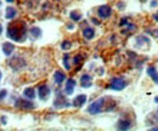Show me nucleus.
<instances>
[{
    "label": "nucleus",
    "instance_id": "14",
    "mask_svg": "<svg viewBox=\"0 0 158 131\" xmlns=\"http://www.w3.org/2000/svg\"><path fill=\"white\" fill-rule=\"evenodd\" d=\"M117 128L119 130H128L131 128V123L129 120H119L117 124Z\"/></svg>",
    "mask_w": 158,
    "mask_h": 131
},
{
    "label": "nucleus",
    "instance_id": "31",
    "mask_svg": "<svg viewBox=\"0 0 158 131\" xmlns=\"http://www.w3.org/2000/svg\"><path fill=\"white\" fill-rule=\"evenodd\" d=\"M0 5H1V1H0Z\"/></svg>",
    "mask_w": 158,
    "mask_h": 131
},
{
    "label": "nucleus",
    "instance_id": "19",
    "mask_svg": "<svg viewBox=\"0 0 158 131\" xmlns=\"http://www.w3.org/2000/svg\"><path fill=\"white\" fill-rule=\"evenodd\" d=\"M71 18L73 19V21H80L81 19V15L79 12L73 11V12H71Z\"/></svg>",
    "mask_w": 158,
    "mask_h": 131
},
{
    "label": "nucleus",
    "instance_id": "16",
    "mask_svg": "<svg viewBox=\"0 0 158 131\" xmlns=\"http://www.w3.org/2000/svg\"><path fill=\"white\" fill-rule=\"evenodd\" d=\"M16 15H17V11H16V9H14L12 6H9V7L6 9V11H5V17L9 19L14 18Z\"/></svg>",
    "mask_w": 158,
    "mask_h": 131
},
{
    "label": "nucleus",
    "instance_id": "25",
    "mask_svg": "<svg viewBox=\"0 0 158 131\" xmlns=\"http://www.w3.org/2000/svg\"><path fill=\"white\" fill-rule=\"evenodd\" d=\"M153 18H155V19H156V21L158 22V12H157V14H155V15H153Z\"/></svg>",
    "mask_w": 158,
    "mask_h": 131
},
{
    "label": "nucleus",
    "instance_id": "2",
    "mask_svg": "<svg viewBox=\"0 0 158 131\" xmlns=\"http://www.w3.org/2000/svg\"><path fill=\"white\" fill-rule=\"evenodd\" d=\"M103 104H105V98H99V100H96L95 102H93V103L89 106L88 113H90V114H99V113L102 111V108H103Z\"/></svg>",
    "mask_w": 158,
    "mask_h": 131
},
{
    "label": "nucleus",
    "instance_id": "30",
    "mask_svg": "<svg viewBox=\"0 0 158 131\" xmlns=\"http://www.w3.org/2000/svg\"><path fill=\"white\" fill-rule=\"evenodd\" d=\"M0 79H1V73H0Z\"/></svg>",
    "mask_w": 158,
    "mask_h": 131
},
{
    "label": "nucleus",
    "instance_id": "7",
    "mask_svg": "<svg viewBox=\"0 0 158 131\" xmlns=\"http://www.w3.org/2000/svg\"><path fill=\"white\" fill-rule=\"evenodd\" d=\"M93 79H91V75L89 74H84L81 75V78H80V84H81V86L83 88H90L91 85H93Z\"/></svg>",
    "mask_w": 158,
    "mask_h": 131
},
{
    "label": "nucleus",
    "instance_id": "24",
    "mask_svg": "<svg viewBox=\"0 0 158 131\" xmlns=\"http://www.w3.org/2000/svg\"><path fill=\"white\" fill-rule=\"evenodd\" d=\"M128 22V19L127 18H123L120 21V26H127V24H129V23H127Z\"/></svg>",
    "mask_w": 158,
    "mask_h": 131
},
{
    "label": "nucleus",
    "instance_id": "27",
    "mask_svg": "<svg viewBox=\"0 0 158 131\" xmlns=\"http://www.w3.org/2000/svg\"><path fill=\"white\" fill-rule=\"evenodd\" d=\"M1 32H2V27L0 26V34H1Z\"/></svg>",
    "mask_w": 158,
    "mask_h": 131
},
{
    "label": "nucleus",
    "instance_id": "26",
    "mask_svg": "<svg viewBox=\"0 0 158 131\" xmlns=\"http://www.w3.org/2000/svg\"><path fill=\"white\" fill-rule=\"evenodd\" d=\"M151 4H152V6H157V1H156V0H155V1H152Z\"/></svg>",
    "mask_w": 158,
    "mask_h": 131
},
{
    "label": "nucleus",
    "instance_id": "21",
    "mask_svg": "<svg viewBox=\"0 0 158 131\" xmlns=\"http://www.w3.org/2000/svg\"><path fill=\"white\" fill-rule=\"evenodd\" d=\"M31 32H32V34L34 37H39L40 34H41V31H40V28H38V27H33Z\"/></svg>",
    "mask_w": 158,
    "mask_h": 131
},
{
    "label": "nucleus",
    "instance_id": "5",
    "mask_svg": "<svg viewBox=\"0 0 158 131\" xmlns=\"http://www.w3.org/2000/svg\"><path fill=\"white\" fill-rule=\"evenodd\" d=\"M38 95H39V98L43 101H46L50 96V88L46 85V84H43L40 85L39 89H38Z\"/></svg>",
    "mask_w": 158,
    "mask_h": 131
},
{
    "label": "nucleus",
    "instance_id": "4",
    "mask_svg": "<svg viewBox=\"0 0 158 131\" xmlns=\"http://www.w3.org/2000/svg\"><path fill=\"white\" fill-rule=\"evenodd\" d=\"M98 15L101 18H108L112 15V9L108 5H102L98 9Z\"/></svg>",
    "mask_w": 158,
    "mask_h": 131
},
{
    "label": "nucleus",
    "instance_id": "9",
    "mask_svg": "<svg viewBox=\"0 0 158 131\" xmlns=\"http://www.w3.org/2000/svg\"><path fill=\"white\" fill-rule=\"evenodd\" d=\"M64 102H67V101H66V98H64L61 94H59L57 95V97H56V100H55L54 106H55V107H57V108L67 107V106H68V103H64Z\"/></svg>",
    "mask_w": 158,
    "mask_h": 131
},
{
    "label": "nucleus",
    "instance_id": "13",
    "mask_svg": "<svg viewBox=\"0 0 158 131\" xmlns=\"http://www.w3.org/2000/svg\"><path fill=\"white\" fill-rule=\"evenodd\" d=\"M83 37L85 38V39H88V40H91L93 38L95 37V31H94L93 28L88 27V28H85V29L83 31Z\"/></svg>",
    "mask_w": 158,
    "mask_h": 131
},
{
    "label": "nucleus",
    "instance_id": "12",
    "mask_svg": "<svg viewBox=\"0 0 158 131\" xmlns=\"http://www.w3.org/2000/svg\"><path fill=\"white\" fill-rule=\"evenodd\" d=\"M14 49H15V46H14V44H11V43H4V44H2V51H4V54H5L6 56H10V55L12 54Z\"/></svg>",
    "mask_w": 158,
    "mask_h": 131
},
{
    "label": "nucleus",
    "instance_id": "28",
    "mask_svg": "<svg viewBox=\"0 0 158 131\" xmlns=\"http://www.w3.org/2000/svg\"><path fill=\"white\" fill-rule=\"evenodd\" d=\"M6 1H7V2H12L14 0H6Z\"/></svg>",
    "mask_w": 158,
    "mask_h": 131
},
{
    "label": "nucleus",
    "instance_id": "23",
    "mask_svg": "<svg viewBox=\"0 0 158 131\" xmlns=\"http://www.w3.org/2000/svg\"><path fill=\"white\" fill-rule=\"evenodd\" d=\"M5 96H6V90H1V91H0V102H1V100H2Z\"/></svg>",
    "mask_w": 158,
    "mask_h": 131
},
{
    "label": "nucleus",
    "instance_id": "29",
    "mask_svg": "<svg viewBox=\"0 0 158 131\" xmlns=\"http://www.w3.org/2000/svg\"><path fill=\"white\" fill-rule=\"evenodd\" d=\"M153 130H158V126L157 128H153Z\"/></svg>",
    "mask_w": 158,
    "mask_h": 131
},
{
    "label": "nucleus",
    "instance_id": "22",
    "mask_svg": "<svg viewBox=\"0 0 158 131\" xmlns=\"http://www.w3.org/2000/svg\"><path fill=\"white\" fill-rule=\"evenodd\" d=\"M80 61H81V56H80V55H77V56L74 57V59H73L74 64H79V63H80Z\"/></svg>",
    "mask_w": 158,
    "mask_h": 131
},
{
    "label": "nucleus",
    "instance_id": "15",
    "mask_svg": "<svg viewBox=\"0 0 158 131\" xmlns=\"http://www.w3.org/2000/svg\"><path fill=\"white\" fill-rule=\"evenodd\" d=\"M64 79H66L64 73H62V72H60V71H57V72L54 74V80H55V83H56L57 85L62 84V83L64 81Z\"/></svg>",
    "mask_w": 158,
    "mask_h": 131
},
{
    "label": "nucleus",
    "instance_id": "17",
    "mask_svg": "<svg viewBox=\"0 0 158 131\" xmlns=\"http://www.w3.org/2000/svg\"><path fill=\"white\" fill-rule=\"evenodd\" d=\"M23 95H24L27 98L33 100V98L35 97V91H34V89H33V88H27V89L23 91Z\"/></svg>",
    "mask_w": 158,
    "mask_h": 131
},
{
    "label": "nucleus",
    "instance_id": "3",
    "mask_svg": "<svg viewBox=\"0 0 158 131\" xmlns=\"http://www.w3.org/2000/svg\"><path fill=\"white\" fill-rule=\"evenodd\" d=\"M125 86H127V81L124 80V78H114V79H112V81L110 84V88L112 90H117V91L123 90Z\"/></svg>",
    "mask_w": 158,
    "mask_h": 131
},
{
    "label": "nucleus",
    "instance_id": "1",
    "mask_svg": "<svg viewBox=\"0 0 158 131\" xmlns=\"http://www.w3.org/2000/svg\"><path fill=\"white\" fill-rule=\"evenodd\" d=\"M26 24L23 22H16L11 23L7 28V37L11 38L15 41H23L26 39Z\"/></svg>",
    "mask_w": 158,
    "mask_h": 131
},
{
    "label": "nucleus",
    "instance_id": "6",
    "mask_svg": "<svg viewBox=\"0 0 158 131\" xmlns=\"http://www.w3.org/2000/svg\"><path fill=\"white\" fill-rule=\"evenodd\" d=\"M16 107H20L23 109H33L34 108V104L29 101H26V100H19L16 102Z\"/></svg>",
    "mask_w": 158,
    "mask_h": 131
},
{
    "label": "nucleus",
    "instance_id": "20",
    "mask_svg": "<svg viewBox=\"0 0 158 131\" xmlns=\"http://www.w3.org/2000/svg\"><path fill=\"white\" fill-rule=\"evenodd\" d=\"M61 47H62V50H69V49L72 47V44H71V41L66 40V41H63V43H62Z\"/></svg>",
    "mask_w": 158,
    "mask_h": 131
},
{
    "label": "nucleus",
    "instance_id": "8",
    "mask_svg": "<svg viewBox=\"0 0 158 131\" xmlns=\"http://www.w3.org/2000/svg\"><path fill=\"white\" fill-rule=\"evenodd\" d=\"M74 88H76V80L74 79H68L67 80V83H66V89H64V91H66V94L67 95H72L73 94V91H74Z\"/></svg>",
    "mask_w": 158,
    "mask_h": 131
},
{
    "label": "nucleus",
    "instance_id": "18",
    "mask_svg": "<svg viewBox=\"0 0 158 131\" xmlns=\"http://www.w3.org/2000/svg\"><path fill=\"white\" fill-rule=\"evenodd\" d=\"M68 58H69V55H68V54H66L64 57H63V64H64V67H66V69H67V71H69V69H71V66H69Z\"/></svg>",
    "mask_w": 158,
    "mask_h": 131
},
{
    "label": "nucleus",
    "instance_id": "10",
    "mask_svg": "<svg viewBox=\"0 0 158 131\" xmlns=\"http://www.w3.org/2000/svg\"><path fill=\"white\" fill-rule=\"evenodd\" d=\"M86 102V95H78L74 100H73V106L74 107H81L84 103Z\"/></svg>",
    "mask_w": 158,
    "mask_h": 131
},
{
    "label": "nucleus",
    "instance_id": "11",
    "mask_svg": "<svg viewBox=\"0 0 158 131\" xmlns=\"http://www.w3.org/2000/svg\"><path fill=\"white\" fill-rule=\"evenodd\" d=\"M147 73L151 76V79L153 80V83L158 84V72H157V69H156V67L150 66V67L147 68Z\"/></svg>",
    "mask_w": 158,
    "mask_h": 131
}]
</instances>
